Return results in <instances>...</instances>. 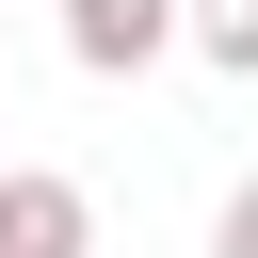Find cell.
Listing matches in <instances>:
<instances>
[{
    "label": "cell",
    "mask_w": 258,
    "mask_h": 258,
    "mask_svg": "<svg viewBox=\"0 0 258 258\" xmlns=\"http://www.w3.org/2000/svg\"><path fill=\"white\" fill-rule=\"evenodd\" d=\"M226 258H258V194H242V210H226Z\"/></svg>",
    "instance_id": "4"
},
{
    "label": "cell",
    "mask_w": 258,
    "mask_h": 258,
    "mask_svg": "<svg viewBox=\"0 0 258 258\" xmlns=\"http://www.w3.org/2000/svg\"><path fill=\"white\" fill-rule=\"evenodd\" d=\"M210 48H226V64H258V0H210Z\"/></svg>",
    "instance_id": "3"
},
{
    "label": "cell",
    "mask_w": 258,
    "mask_h": 258,
    "mask_svg": "<svg viewBox=\"0 0 258 258\" xmlns=\"http://www.w3.org/2000/svg\"><path fill=\"white\" fill-rule=\"evenodd\" d=\"M81 48H97V64H129V48H161V0H81Z\"/></svg>",
    "instance_id": "2"
},
{
    "label": "cell",
    "mask_w": 258,
    "mask_h": 258,
    "mask_svg": "<svg viewBox=\"0 0 258 258\" xmlns=\"http://www.w3.org/2000/svg\"><path fill=\"white\" fill-rule=\"evenodd\" d=\"M64 242H81V210H64L48 177H32V194H0V258H64Z\"/></svg>",
    "instance_id": "1"
}]
</instances>
